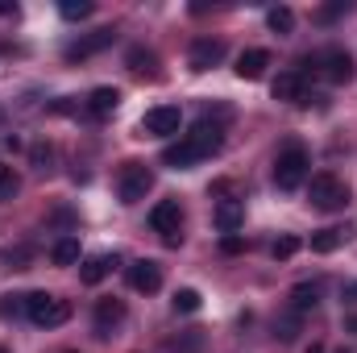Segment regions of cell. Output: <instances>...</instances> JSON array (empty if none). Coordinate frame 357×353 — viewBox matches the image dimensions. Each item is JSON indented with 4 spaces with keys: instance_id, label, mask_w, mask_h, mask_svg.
<instances>
[{
    "instance_id": "1f68e13d",
    "label": "cell",
    "mask_w": 357,
    "mask_h": 353,
    "mask_svg": "<svg viewBox=\"0 0 357 353\" xmlns=\"http://www.w3.org/2000/svg\"><path fill=\"white\" fill-rule=\"evenodd\" d=\"M312 353H324V350H320V345H316V350H312Z\"/></svg>"
},
{
    "instance_id": "7a4b0ae2",
    "label": "cell",
    "mask_w": 357,
    "mask_h": 353,
    "mask_svg": "<svg viewBox=\"0 0 357 353\" xmlns=\"http://www.w3.org/2000/svg\"><path fill=\"white\" fill-rule=\"evenodd\" d=\"M25 316L38 329H59V324L71 320V303L59 299V295H50V291H29L25 295Z\"/></svg>"
},
{
    "instance_id": "603a6c76",
    "label": "cell",
    "mask_w": 357,
    "mask_h": 353,
    "mask_svg": "<svg viewBox=\"0 0 357 353\" xmlns=\"http://www.w3.org/2000/svg\"><path fill=\"white\" fill-rule=\"evenodd\" d=\"M17 191H21V175H17L8 163H0V204H8Z\"/></svg>"
},
{
    "instance_id": "d6986e66",
    "label": "cell",
    "mask_w": 357,
    "mask_h": 353,
    "mask_svg": "<svg viewBox=\"0 0 357 353\" xmlns=\"http://www.w3.org/2000/svg\"><path fill=\"white\" fill-rule=\"evenodd\" d=\"M316 303H320V287H316V283H299V287L291 291V308H295L299 316H303V312H312Z\"/></svg>"
},
{
    "instance_id": "484cf974",
    "label": "cell",
    "mask_w": 357,
    "mask_h": 353,
    "mask_svg": "<svg viewBox=\"0 0 357 353\" xmlns=\"http://www.w3.org/2000/svg\"><path fill=\"white\" fill-rule=\"evenodd\" d=\"M270 254H274L278 262H287V258H295V254H299V237H278Z\"/></svg>"
},
{
    "instance_id": "4dcf8cb0",
    "label": "cell",
    "mask_w": 357,
    "mask_h": 353,
    "mask_svg": "<svg viewBox=\"0 0 357 353\" xmlns=\"http://www.w3.org/2000/svg\"><path fill=\"white\" fill-rule=\"evenodd\" d=\"M50 158H54V150H50V146H33V163H38V171H46V167H50Z\"/></svg>"
},
{
    "instance_id": "836d02e7",
    "label": "cell",
    "mask_w": 357,
    "mask_h": 353,
    "mask_svg": "<svg viewBox=\"0 0 357 353\" xmlns=\"http://www.w3.org/2000/svg\"><path fill=\"white\" fill-rule=\"evenodd\" d=\"M71 353H75V350H71Z\"/></svg>"
},
{
    "instance_id": "ffe728a7",
    "label": "cell",
    "mask_w": 357,
    "mask_h": 353,
    "mask_svg": "<svg viewBox=\"0 0 357 353\" xmlns=\"http://www.w3.org/2000/svg\"><path fill=\"white\" fill-rule=\"evenodd\" d=\"M50 258H54V266H75L79 262V237H59Z\"/></svg>"
},
{
    "instance_id": "8992f818",
    "label": "cell",
    "mask_w": 357,
    "mask_h": 353,
    "mask_svg": "<svg viewBox=\"0 0 357 353\" xmlns=\"http://www.w3.org/2000/svg\"><path fill=\"white\" fill-rule=\"evenodd\" d=\"M150 229L154 233H162V241L167 246H178L183 241V208H178V200H158L154 208H150Z\"/></svg>"
},
{
    "instance_id": "9c48e42d",
    "label": "cell",
    "mask_w": 357,
    "mask_h": 353,
    "mask_svg": "<svg viewBox=\"0 0 357 353\" xmlns=\"http://www.w3.org/2000/svg\"><path fill=\"white\" fill-rule=\"evenodd\" d=\"M129 287H133V291H142V295H154V291L162 287V266L150 262V258L133 262V266H129Z\"/></svg>"
},
{
    "instance_id": "7c38bea8",
    "label": "cell",
    "mask_w": 357,
    "mask_h": 353,
    "mask_svg": "<svg viewBox=\"0 0 357 353\" xmlns=\"http://www.w3.org/2000/svg\"><path fill=\"white\" fill-rule=\"evenodd\" d=\"M274 100H287V104H307V84H303V71H282L274 80Z\"/></svg>"
},
{
    "instance_id": "d4e9b609",
    "label": "cell",
    "mask_w": 357,
    "mask_h": 353,
    "mask_svg": "<svg viewBox=\"0 0 357 353\" xmlns=\"http://www.w3.org/2000/svg\"><path fill=\"white\" fill-rule=\"evenodd\" d=\"M175 312H183V316L199 312V291H195V287H183V291H175Z\"/></svg>"
},
{
    "instance_id": "cb8c5ba5",
    "label": "cell",
    "mask_w": 357,
    "mask_h": 353,
    "mask_svg": "<svg viewBox=\"0 0 357 353\" xmlns=\"http://www.w3.org/2000/svg\"><path fill=\"white\" fill-rule=\"evenodd\" d=\"M59 13H63L67 21H84V17L96 13V4H91V0H63V4H59Z\"/></svg>"
},
{
    "instance_id": "3957f363",
    "label": "cell",
    "mask_w": 357,
    "mask_h": 353,
    "mask_svg": "<svg viewBox=\"0 0 357 353\" xmlns=\"http://www.w3.org/2000/svg\"><path fill=\"white\" fill-rule=\"evenodd\" d=\"M307 150L303 146H287L278 158H274V183H278V191H295L303 179H307Z\"/></svg>"
},
{
    "instance_id": "7402d4cb",
    "label": "cell",
    "mask_w": 357,
    "mask_h": 353,
    "mask_svg": "<svg viewBox=\"0 0 357 353\" xmlns=\"http://www.w3.org/2000/svg\"><path fill=\"white\" fill-rule=\"evenodd\" d=\"M266 25L274 29V33H291V29H295V13H291L287 4H278V8L266 13Z\"/></svg>"
},
{
    "instance_id": "e0dca14e",
    "label": "cell",
    "mask_w": 357,
    "mask_h": 353,
    "mask_svg": "<svg viewBox=\"0 0 357 353\" xmlns=\"http://www.w3.org/2000/svg\"><path fill=\"white\" fill-rule=\"evenodd\" d=\"M112 266H116V254H112V258H108V254H100V258H88V262L79 266V283H88V287L104 283Z\"/></svg>"
},
{
    "instance_id": "d6a6232c",
    "label": "cell",
    "mask_w": 357,
    "mask_h": 353,
    "mask_svg": "<svg viewBox=\"0 0 357 353\" xmlns=\"http://www.w3.org/2000/svg\"><path fill=\"white\" fill-rule=\"evenodd\" d=\"M0 353H4V350H0Z\"/></svg>"
},
{
    "instance_id": "44dd1931",
    "label": "cell",
    "mask_w": 357,
    "mask_h": 353,
    "mask_svg": "<svg viewBox=\"0 0 357 353\" xmlns=\"http://www.w3.org/2000/svg\"><path fill=\"white\" fill-rule=\"evenodd\" d=\"M0 262L8 266V270H29V262H33V246H8V250L0 254Z\"/></svg>"
},
{
    "instance_id": "4316f807",
    "label": "cell",
    "mask_w": 357,
    "mask_h": 353,
    "mask_svg": "<svg viewBox=\"0 0 357 353\" xmlns=\"http://www.w3.org/2000/svg\"><path fill=\"white\" fill-rule=\"evenodd\" d=\"M295 333H299V312L287 316L282 324H274V337H282V341H295Z\"/></svg>"
},
{
    "instance_id": "30bf717a",
    "label": "cell",
    "mask_w": 357,
    "mask_h": 353,
    "mask_svg": "<svg viewBox=\"0 0 357 353\" xmlns=\"http://www.w3.org/2000/svg\"><path fill=\"white\" fill-rule=\"evenodd\" d=\"M316 63L324 67V80H328V84H349V80H354V59H349L345 50H324Z\"/></svg>"
},
{
    "instance_id": "f546056e",
    "label": "cell",
    "mask_w": 357,
    "mask_h": 353,
    "mask_svg": "<svg viewBox=\"0 0 357 353\" xmlns=\"http://www.w3.org/2000/svg\"><path fill=\"white\" fill-rule=\"evenodd\" d=\"M341 13H349V0H341V4H328V8H320L316 17H320V21H333V17H341Z\"/></svg>"
},
{
    "instance_id": "ba28073f",
    "label": "cell",
    "mask_w": 357,
    "mask_h": 353,
    "mask_svg": "<svg viewBox=\"0 0 357 353\" xmlns=\"http://www.w3.org/2000/svg\"><path fill=\"white\" fill-rule=\"evenodd\" d=\"M220 59H225V42L220 38H195L191 42V54H187L191 71H212Z\"/></svg>"
},
{
    "instance_id": "277c9868",
    "label": "cell",
    "mask_w": 357,
    "mask_h": 353,
    "mask_svg": "<svg viewBox=\"0 0 357 353\" xmlns=\"http://www.w3.org/2000/svg\"><path fill=\"white\" fill-rule=\"evenodd\" d=\"M150 191H154V171H150L146 163H125V167H121V179H116L121 204H142Z\"/></svg>"
},
{
    "instance_id": "83f0119b",
    "label": "cell",
    "mask_w": 357,
    "mask_h": 353,
    "mask_svg": "<svg viewBox=\"0 0 357 353\" xmlns=\"http://www.w3.org/2000/svg\"><path fill=\"white\" fill-rule=\"evenodd\" d=\"M150 63H154V54H150V50H142V46H137V50H129V67H133V71H146Z\"/></svg>"
},
{
    "instance_id": "2e32d148",
    "label": "cell",
    "mask_w": 357,
    "mask_h": 353,
    "mask_svg": "<svg viewBox=\"0 0 357 353\" xmlns=\"http://www.w3.org/2000/svg\"><path fill=\"white\" fill-rule=\"evenodd\" d=\"M241 220H245V204L241 200H220L216 204V229L220 233H237Z\"/></svg>"
},
{
    "instance_id": "52a82bcc",
    "label": "cell",
    "mask_w": 357,
    "mask_h": 353,
    "mask_svg": "<svg viewBox=\"0 0 357 353\" xmlns=\"http://www.w3.org/2000/svg\"><path fill=\"white\" fill-rule=\"evenodd\" d=\"M178 125H183V112L175 104H158L142 117V133H150V137H175Z\"/></svg>"
},
{
    "instance_id": "9a60e30c",
    "label": "cell",
    "mask_w": 357,
    "mask_h": 353,
    "mask_svg": "<svg viewBox=\"0 0 357 353\" xmlns=\"http://www.w3.org/2000/svg\"><path fill=\"white\" fill-rule=\"evenodd\" d=\"M266 67H270V50H262V46H254V50H245L241 59H237V75L241 80H262L266 75Z\"/></svg>"
},
{
    "instance_id": "5bb4252c",
    "label": "cell",
    "mask_w": 357,
    "mask_h": 353,
    "mask_svg": "<svg viewBox=\"0 0 357 353\" xmlns=\"http://www.w3.org/2000/svg\"><path fill=\"white\" fill-rule=\"evenodd\" d=\"M125 320V303L121 299H100L96 303V333L100 337H112V329Z\"/></svg>"
},
{
    "instance_id": "ac0fdd59",
    "label": "cell",
    "mask_w": 357,
    "mask_h": 353,
    "mask_svg": "<svg viewBox=\"0 0 357 353\" xmlns=\"http://www.w3.org/2000/svg\"><path fill=\"white\" fill-rule=\"evenodd\" d=\"M116 104H121V88H96L88 96L91 117H108V112H116Z\"/></svg>"
},
{
    "instance_id": "4fadbf2b",
    "label": "cell",
    "mask_w": 357,
    "mask_h": 353,
    "mask_svg": "<svg viewBox=\"0 0 357 353\" xmlns=\"http://www.w3.org/2000/svg\"><path fill=\"white\" fill-rule=\"evenodd\" d=\"M349 237H354V225H333V229H320V233H312V254H333V250H341Z\"/></svg>"
},
{
    "instance_id": "f1b7e54d",
    "label": "cell",
    "mask_w": 357,
    "mask_h": 353,
    "mask_svg": "<svg viewBox=\"0 0 357 353\" xmlns=\"http://www.w3.org/2000/svg\"><path fill=\"white\" fill-rule=\"evenodd\" d=\"M220 250H225V254H241V250H245V237H237V233H225V237H220Z\"/></svg>"
},
{
    "instance_id": "8fae6325",
    "label": "cell",
    "mask_w": 357,
    "mask_h": 353,
    "mask_svg": "<svg viewBox=\"0 0 357 353\" xmlns=\"http://www.w3.org/2000/svg\"><path fill=\"white\" fill-rule=\"evenodd\" d=\"M116 42V29H96L88 38H79V42H71L67 46V59L75 63V59H91V54H100V50H108Z\"/></svg>"
},
{
    "instance_id": "6da1fadb",
    "label": "cell",
    "mask_w": 357,
    "mask_h": 353,
    "mask_svg": "<svg viewBox=\"0 0 357 353\" xmlns=\"http://www.w3.org/2000/svg\"><path fill=\"white\" fill-rule=\"evenodd\" d=\"M220 146H225V129H220V121L199 117V121L191 125V133H183L178 142H171V146L162 150V163H167V167H175V171H187V167H195V163L212 158Z\"/></svg>"
},
{
    "instance_id": "5b68a950",
    "label": "cell",
    "mask_w": 357,
    "mask_h": 353,
    "mask_svg": "<svg viewBox=\"0 0 357 353\" xmlns=\"http://www.w3.org/2000/svg\"><path fill=\"white\" fill-rule=\"evenodd\" d=\"M307 200H312V208H320V212H337V208H345L349 204V187L341 183L337 175H312V187H307Z\"/></svg>"
}]
</instances>
